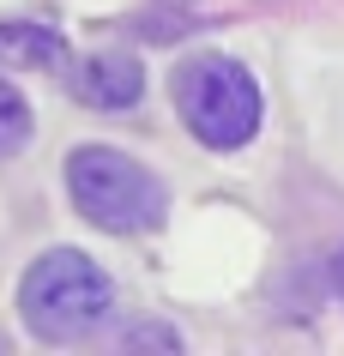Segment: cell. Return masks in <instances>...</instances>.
I'll use <instances>...</instances> for the list:
<instances>
[{"label":"cell","instance_id":"6da1fadb","mask_svg":"<svg viewBox=\"0 0 344 356\" xmlns=\"http://www.w3.org/2000/svg\"><path fill=\"white\" fill-rule=\"evenodd\" d=\"M115 314V278L79 248H49L19 278V320L49 350H73L97 338Z\"/></svg>","mask_w":344,"mask_h":356},{"label":"cell","instance_id":"52a82bcc","mask_svg":"<svg viewBox=\"0 0 344 356\" xmlns=\"http://www.w3.org/2000/svg\"><path fill=\"white\" fill-rule=\"evenodd\" d=\"M115 350H163V356H175L181 350V332H175V326H163V320H139V326H127V332L115 338Z\"/></svg>","mask_w":344,"mask_h":356},{"label":"cell","instance_id":"3957f363","mask_svg":"<svg viewBox=\"0 0 344 356\" xmlns=\"http://www.w3.org/2000/svg\"><path fill=\"white\" fill-rule=\"evenodd\" d=\"M67 193L73 211L103 236H151L170 218V188L115 145H79L67 157Z\"/></svg>","mask_w":344,"mask_h":356},{"label":"cell","instance_id":"7a4b0ae2","mask_svg":"<svg viewBox=\"0 0 344 356\" xmlns=\"http://www.w3.org/2000/svg\"><path fill=\"white\" fill-rule=\"evenodd\" d=\"M170 97H175L181 127H188L206 151L254 145V133L266 121V91H260V79H254L236 55H218V49L181 60L170 73Z\"/></svg>","mask_w":344,"mask_h":356},{"label":"cell","instance_id":"5b68a950","mask_svg":"<svg viewBox=\"0 0 344 356\" xmlns=\"http://www.w3.org/2000/svg\"><path fill=\"white\" fill-rule=\"evenodd\" d=\"M60 73L67 67V37L49 31V24H0V73Z\"/></svg>","mask_w":344,"mask_h":356},{"label":"cell","instance_id":"9c48e42d","mask_svg":"<svg viewBox=\"0 0 344 356\" xmlns=\"http://www.w3.org/2000/svg\"><path fill=\"white\" fill-rule=\"evenodd\" d=\"M157 6H193V0H157Z\"/></svg>","mask_w":344,"mask_h":356},{"label":"cell","instance_id":"8992f818","mask_svg":"<svg viewBox=\"0 0 344 356\" xmlns=\"http://www.w3.org/2000/svg\"><path fill=\"white\" fill-rule=\"evenodd\" d=\"M31 103H24L6 79H0V157H13V151H24V139H31Z\"/></svg>","mask_w":344,"mask_h":356},{"label":"cell","instance_id":"ba28073f","mask_svg":"<svg viewBox=\"0 0 344 356\" xmlns=\"http://www.w3.org/2000/svg\"><path fill=\"white\" fill-rule=\"evenodd\" d=\"M332 290H338V302H344V248L332 254Z\"/></svg>","mask_w":344,"mask_h":356},{"label":"cell","instance_id":"277c9868","mask_svg":"<svg viewBox=\"0 0 344 356\" xmlns=\"http://www.w3.org/2000/svg\"><path fill=\"white\" fill-rule=\"evenodd\" d=\"M73 97L97 115H127L145 97V67H139L133 49H103V55L73 67Z\"/></svg>","mask_w":344,"mask_h":356}]
</instances>
